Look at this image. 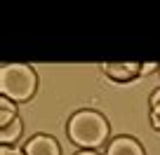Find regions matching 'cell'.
Segmentation results:
<instances>
[{
  "instance_id": "cell-11",
  "label": "cell",
  "mask_w": 160,
  "mask_h": 155,
  "mask_svg": "<svg viewBox=\"0 0 160 155\" xmlns=\"http://www.w3.org/2000/svg\"><path fill=\"white\" fill-rule=\"evenodd\" d=\"M158 101H160V90H158V92H155V94H153V96H151V106H153V104H158Z\"/></svg>"
},
{
  "instance_id": "cell-4",
  "label": "cell",
  "mask_w": 160,
  "mask_h": 155,
  "mask_svg": "<svg viewBox=\"0 0 160 155\" xmlns=\"http://www.w3.org/2000/svg\"><path fill=\"white\" fill-rule=\"evenodd\" d=\"M101 68L106 70V75H111L118 82H127V80H132V78H137L141 73L139 64H104Z\"/></svg>"
},
{
  "instance_id": "cell-10",
  "label": "cell",
  "mask_w": 160,
  "mask_h": 155,
  "mask_svg": "<svg viewBox=\"0 0 160 155\" xmlns=\"http://www.w3.org/2000/svg\"><path fill=\"white\" fill-rule=\"evenodd\" d=\"M153 68H158V66H155V64H144V66H141V73H151Z\"/></svg>"
},
{
  "instance_id": "cell-3",
  "label": "cell",
  "mask_w": 160,
  "mask_h": 155,
  "mask_svg": "<svg viewBox=\"0 0 160 155\" xmlns=\"http://www.w3.org/2000/svg\"><path fill=\"white\" fill-rule=\"evenodd\" d=\"M24 153L26 155H61V150H59L54 139L40 134V136L28 139V143L24 146Z\"/></svg>"
},
{
  "instance_id": "cell-13",
  "label": "cell",
  "mask_w": 160,
  "mask_h": 155,
  "mask_svg": "<svg viewBox=\"0 0 160 155\" xmlns=\"http://www.w3.org/2000/svg\"><path fill=\"white\" fill-rule=\"evenodd\" d=\"M78 155H97V153H92V150H85V153H78Z\"/></svg>"
},
{
  "instance_id": "cell-9",
  "label": "cell",
  "mask_w": 160,
  "mask_h": 155,
  "mask_svg": "<svg viewBox=\"0 0 160 155\" xmlns=\"http://www.w3.org/2000/svg\"><path fill=\"white\" fill-rule=\"evenodd\" d=\"M151 122H153V127L160 132V115H155V113H151Z\"/></svg>"
},
{
  "instance_id": "cell-2",
  "label": "cell",
  "mask_w": 160,
  "mask_h": 155,
  "mask_svg": "<svg viewBox=\"0 0 160 155\" xmlns=\"http://www.w3.org/2000/svg\"><path fill=\"white\" fill-rule=\"evenodd\" d=\"M0 92L12 101H24L35 92V73L24 64H5L0 68Z\"/></svg>"
},
{
  "instance_id": "cell-12",
  "label": "cell",
  "mask_w": 160,
  "mask_h": 155,
  "mask_svg": "<svg viewBox=\"0 0 160 155\" xmlns=\"http://www.w3.org/2000/svg\"><path fill=\"white\" fill-rule=\"evenodd\" d=\"M151 113H155V115H160V101H158V104H153V110H151Z\"/></svg>"
},
{
  "instance_id": "cell-8",
  "label": "cell",
  "mask_w": 160,
  "mask_h": 155,
  "mask_svg": "<svg viewBox=\"0 0 160 155\" xmlns=\"http://www.w3.org/2000/svg\"><path fill=\"white\" fill-rule=\"evenodd\" d=\"M0 155H26V153H21V150H17V148H10V146H2Z\"/></svg>"
},
{
  "instance_id": "cell-7",
  "label": "cell",
  "mask_w": 160,
  "mask_h": 155,
  "mask_svg": "<svg viewBox=\"0 0 160 155\" xmlns=\"http://www.w3.org/2000/svg\"><path fill=\"white\" fill-rule=\"evenodd\" d=\"M17 106L12 104L10 99H7V96H2V99H0V122H2V125H7V122H12L17 118Z\"/></svg>"
},
{
  "instance_id": "cell-6",
  "label": "cell",
  "mask_w": 160,
  "mask_h": 155,
  "mask_svg": "<svg viewBox=\"0 0 160 155\" xmlns=\"http://www.w3.org/2000/svg\"><path fill=\"white\" fill-rule=\"evenodd\" d=\"M21 134V120L19 118H14L12 122H7V125L0 127V141L2 143H12V141H17Z\"/></svg>"
},
{
  "instance_id": "cell-1",
  "label": "cell",
  "mask_w": 160,
  "mask_h": 155,
  "mask_svg": "<svg viewBox=\"0 0 160 155\" xmlns=\"http://www.w3.org/2000/svg\"><path fill=\"white\" fill-rule=\"evenodd\" d=\"M106 134H108L106 120L99 113H94V110H80L68 122V136L75 143L85 146V148L99 146L106 139Z\"/></svg>"
},
{
  "instance_id": "cell-5",
  "label": "cell",
  "mask_w": 160,
  "mask_h": 155,
  "mask_svg": "<svg viewBox=\"0 0 160 155\" xmlns=\"http://www.w3.org/2000/svg\"><path fill=\"white\" fill-rule=\"evenodd\" d=\"M106 155H144V150L139 148L134 139H127V136H120L113 143L108 146V153Z\"/></svg>"
}]
</instances>
